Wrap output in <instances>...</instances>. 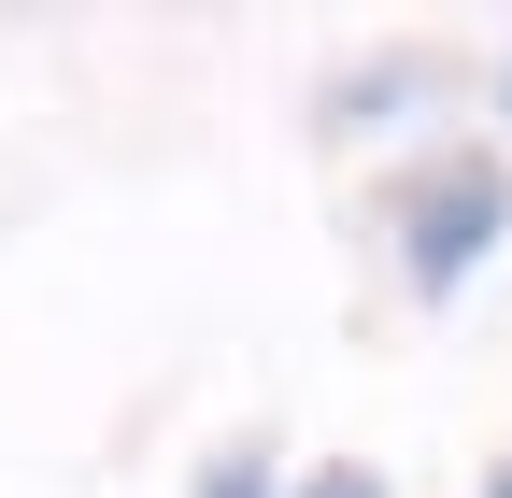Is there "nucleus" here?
I'll use <instances>...</instances> for the list:
<instances>
[{"mask_svg":"<svg viewBox=\"0 0 512 498\" xmlns=\"http://www.w3.org/2000/svg\"><path fill=\"white\" fill-rule=\"evenodd\" d=\"M498 228H512V157H484V143H441L399 200H384V242H399V285L413 299H456L498 257Z\"/></svg>","mask_w":512,"mask_h":498,"instance_id":"obj_1","label":"nucleus"},{"mask_svg":"<svg viewBox=\"0 0 512 498\" xmlns=\"http://www.w3.org/2000/svg\"><path fill=\"white\" fill-rule=\"evenodd\" d=\"M200 498H285V484H271V456L242 442V456H214V470H200Z\"/></svg>","mask_w":512,"mask_h":498,"instance_id":"obj_2","label":"nucleus"},{"mask_svg":"<svg viewBox=\"0 0 512 498\" xmlns=\"http://www.w3.org/2000/svg\"><path fill=\"white\" fill-rule=\"evenodd\" d=\"M285 498H384V470H356V456H328V470H299Z\"/></svg>","mask_w":512,"mask_h":498,"instance_id":"obj_3","label":"nucleus"},{"mask_svg":"<svg viewBox=\"0 0 512 498\" xmlns=\"http://www.w3.org/2000/svg\"><path fill=\"white\" fill-rule=\"evenodd\" d=\"M484 498H512V470H484Z\"/></svg>","mask_w":512,"mask_h":498,"instance_id":"obj_4","label":"nucleus"},{"mask_svg":"<svg viewBox=\"0 0 512 498\" xmlns=\"http://www.w3.org/2000/svg\"><path fill=\"white\" fill-rule=\"evenodd\" d=\"M498 100H512V86H498Z\"/></svg>","mask_w":512,"mask_h":498,"instance_id":"obj_5","label":"nucleus"}]
</instances>
